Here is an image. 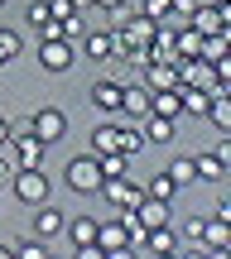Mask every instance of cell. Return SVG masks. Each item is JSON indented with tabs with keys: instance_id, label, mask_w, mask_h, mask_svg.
Here are the masks:
<instances>
[{
	"instance_id": "obj_1",
	"label": "cell",
	"mask_w": 231,
	"mask_h": 259,
	"mask_svg": "<svg viewBox=\"0 0 231 259\" xmlns=\"http://www.w3.org/2000/svg\"><path fill=\"white\" fill-rule=\"evenodd\" d=\"M63 183L73 187V192H96V187H102V163H96V154H77L73 163L63 168Z\"/></svg>"
},
{
	"instance_id": "obj_2",
	"label": "cell",
	"mask_w": 231,
	"mask_h": 259,
	"mask_svg": "<svg viewBox=\"0 0 231 259\" xmlns=\"http://www.w3.org/2000/svg\"><path fill=\"white\" fill-rule=\"evenodd\" d=\"M10 183H15V197H19L24 206L48 202V173H44V168H15Z\"/></svg>"
},
{
	"instance_id": "obj_3",
	"label": "cell",
	"mask_w": 231,
	"mask_h": 259,
	"mask_svg": "<svg viewBox=\"0 0 231 259\" xmlns=\"http://www.w3.org/2000/svg\"><path fill=\"white\" fill-rule=\"evenodd\" d=\"M44 139L39 135H10V163L15 168H44Z\"/></svg>"
},
{
	"instance_id": "obj_4",
	"label": "cell",
	"mask_w": 231,
	"mask_h": 259,
	"mask_svg": "<svg viewBox=\"0 0 231 259\" xmlns=\"http://www.w3.org/2000/svg\"><path fill=\"white\" fill-rule=\"evenodd\" d=\"M39 63H44L48 72H68V67L77 63V48L68 44V38H44V44H39Z\"/></svg>"
},
{
	"instance_id": "obj_5",
	"label": "cell",
	"mask_w": 231,
	"mask_h": 259,
	"mask_svg": "<svg viewBox=\"0 0 231 259\" xmlns=\"http://www.w3.org/2000/svg\"><path fill=\"white\" fill-rule=\"evenodd\" d=\"M34 135L44 139V144H58V139L68 135V115H63V111H53V106L34 111Z\"/></svg>"
},
{
	"instance_id": "obj_6",
	"label": "cell",
	"mask_w": 231,
	"mask_h": 259,
	"mask_svg": "<svg viewBox=\"0 0 231 259\" xmlns=\"http://www.w3.org/2000/svg\"><path fill=\"white\" fill-rule=\"evenodd\" d=\"M178 82L183 87H212L217 82V72H212V63H203V58H178Z\"/></svg>"
},
{
	"instance_id": "obj_7",
	"label": "cell",
	"mask_w": 231,
	"mask_h": 259,
	"mask_svg": "<svg viewBox=\"0 0 231 259\" xmlns=\"http://www.w3.org/2000/svg\"><path fill=\"white\" fill-rule=\"evenodd\" d=\"M140 72H145V92H174L178 87V67L174 63H154V58H149Z\"/></svg>"
},
{
	"instance_id": "obj_8",
	"label": "cell",
	"mask_w": 231,
	"mask_h": 259,
	"mask_svg": "<svg viewBox=\"0 0 231 259\" xmlns=\"http://www.w3.org/2000/svg\"><path fill=\"white\" fill-rule=\"evenodd\" d=\"M96 192H106V202H111V206H135L140 197H145V187L125 183V178H102V187H96Z\"/></svg>"
},
{
	"instance_id": "obj_9",
	"label": "cell",
	"mask_w": 231,
	"mask_h": 259,
	"mask_svg": "<svg viewBox=\"0 0 231 259\" xmlns=\"http://www.w3.org/2000/svg\"><path fill=\"white\" fill-rule=\"evenodd\" d=\"M197 245H203V250H231V221H222V216H203Z\"/></svg>"
},
{
	"instance_id": "obj_10",
	"label": "cell",
	"mask_w": 231,
	"mask_h": 259,
	"mask_svg": "<svg viewBox=\"0 0 231 259\" xmlns=\"http://www.w3.org/2000/svg\"><path fill=\"white\" fill-rule=\"evenodd\" d=\"M58 231H63V211L48 206V202H39L34 206V235H39V240H53Z\"/></svg>"
},
{
	"instance_id": "obj_11",
	"label": "cell",
	"mask_w": 231,
	"mask_h": 259,
	"mask_svg": "<svg viewBox=\"0 0 231 259\" xmlns=\"http://www.w3.org/2000/svg\"><path fill=\"white\" fill-rule=\"evenodd\" d=\"M135 216L145 231H154V226H169V202H154V197H140L135 202Z\"/></svg>"
},
{
	"instance_id": "obj_12",
	"label": "cell",
	"mask_w": 231,
	"mask_h": 259,
	"mask_svg": "<svg viewBox=\"0 0 231 259\" xmlns=\"http://www.w3.org/2000/svg\"><path fill=\"white\" fill-rule=\"evenodd\" d=\"M149 111H154V115H164V120H178V115H183L178 87H174V92H149Z\"/></svg>"
},
{
	"instance_id": "obj_13",
	"label": "cell",
	"mask_w": 231,
	"mask_h": 259,
	"mask_svg": "<svg viewBox=\"0 0 231 259\" xmlns=\"http://www.w3.org/2000/svg\"><path fill=\"white\" fill-rule=\"evenodd\" d=\"M140 135H145V144H169L178 130H174V120H164V115H154V111H149V115H145V130H140Z\"/></svg>"
},
{
	"instance_id": "obj_14",
	"label": "cell",
	"mask_w": 231,
	"mask_h": 259,
	"mask_svg": "<svg viewBox=\"0 0 231 259\" xmlns=\"http://www.w3.org/2000/svg\"><path fill=\"white\" fill-rule=\"evenodd\" d=\"M92 106H96V111H120V82L102 77V82L92 87Z\"/></svg>"
},
{
	"instance_id": "obj_15",
	"label": "cell",
	"mask_w": 231,
	"mask_h": 259,
	"mask_svg": "<svg viewBox=\"0 0 231 259\" xmlns=\"http://www.w3.org/2000/svg\"><path fill=\"white\" fill-rule=\"evenodd\" d=\"M120 111L145 120V115H149V92H145V87H120Z\"/></svg>"
},
{
	"instance_id": "obj_16",
	"label": "cell",
	"mask_w": 231,
	"mask_h": 259,
	"mask_svg": "<svg viewBox=\"0 0 231 259\" xmlns=\"http://www.w3.org/2000/svg\"><path fill=\"white\" fill-rule=\"evenodd\" d=\"M82 53L92 58V63H111V29H106V34H82Z\"/></svg>"
},
{
	"instance_id": "obj_17",
	"label": "cell",
	"mask_w": 231,
	"mask_h": 259,
	"mask_svg": "<svg viewBox=\"0 0 231 259\" xmlns=\"http://www.w3.org/2000/svg\"><path fill=\"white\" fill-rule=\"evenodd\" d=\"M203 115H207V120H212L217 130H222V135H231V96H212Z\"/></svg>"
},
{
	"instance_id": "obj_18",
	"label": "cell",
	"mask_w": 231,
	"mask_h": 259,
	"mask_svg": "<svg viewBox=\"0 0 231 259\" xmlns=\"http://www.w3.org/2000/svg\"><path fill=\"white\" fill-rule=\"evenodd\" d=\"M178 101H183V115H203L212 96H207L203 87H183V82H178Z\"/></svg>"
},
{
	"instance_id": "obj_19",
	"label": "cell",
	"mask_w": 231,
	"mask_h": 259,
	"mask_svg": "<svg viewBox=\"0 0 231 259\" xmlns=\"http://www.w3.org/2000/svg\"><path fill=\"white\" fill-rule=\"evenodd\" d=\"M63 231H68V240H73V245H92V240H96V221H92V216L63 221Z\"/></svg>"
},
{
	"instance_id": "obj_20",
	"label": "cell",
	"mask_w": 231,
	"mask_h": 259,
	"mask_svg": "<svg viewBox=\"0 0 231 259\" xmlns=\"http://www.w3.org/2000/svg\"><path fill=\"white\" fill-rule=\"evenodd\" d=\"M145 250H149V254H174L178 240H174V231H169V226H154V231L145 235Z\"/></svg>"
},
{
	"instance_id": "obj_21",
	"label": "cell",
	"mask_w": 231,
	"mask_h": 259,
	"mask_svg": "<svg viewBox=\"0 0 231 259\" xmlns=\"http://www.w3.org/2000/svg\"><path fill=\"white\" fill-rule=\"evenodd\" d=\"M193 173L203 178V183H222V178H226V168L217 163L212 154H193Z\"/></svg>"
},
{
	"instance_id": "obj_22",
	"label": "cell",
	"mask_w": 231,
	"mask_h": 259,
	"mask_svg": "<svg viewBox=\"0 0 231 259\" xmlns=\"http://www.w3.org/2000/svg\"><path fill=\"white\" fill-rule=\"evenodd\" d=\"M197 48H203V34L197 29H178L174 34V58H197Z\"/></svg>"
},
{
	"instance_id": "obj_23",
	"label": "cell",
	"mask_w": 231,
	"mask_h": 259,
	"mask_svg": "<svg viewBox=\"0 0 231 259\" xmlns=\"http://www.w3.org/2000/svg\"><path fill=\"white\" fill-rule=\"evenodd\" d=\"M226 48H231V38H226V34H207V38H203V48H197V58H203V63H222Z\"/></svg>"
},
{
	"instance_id": "obj_24",
	"label": "cell",
	"mask_w": 231,
	"mask_h": 259,
	"mask_svg": "<svg viewBox=\"0 0 231 259\" xmlns=\"http://www.w3.org/2000/svg\"><path fill=\"white\" fill-rule=\"evenodd\" d=\"M116 149L125 158H135L140 149H145V135H140V130H125V125H116Z\"/></svg>"
},
{
	"instance_id": "obj_25",
	"label": "cell",
	"mask_w": 231,
	"mask_h": 259,
	"mask_svg": "<svg viewBox=\"0 0 231 259\" xmlns=\"http://www.w3.org/2000/svg\"><path fill=\"white\" fill-rule=\"evenodd\" d=\"M174 192H178V187H174V178H169V173H154V178H149V187H145V197H154V202H174Z\"/></svg>"
},
{
	"instance_id": "obj_26",
	"label": "cell",
	"mask_w": 231,
	"mask_h": 259,
	"mask_svg": "<svg viewBox=\"0 0 231 259\" xmlns=\"http://www.w3.org/2000/svg\"><path fill=\"white\" fill-rule=\"evenodd\" d=\"M92 154H120L116 149V125H96L92 130Z\"/></svg>"
},
{
	"instance_id": "obj_27",
	"label": "cell",
	"mask_w": 231,
	"mask_h": 259,
	"mask_svg": "<svg viewBox=\"0 0 231 259\" xmlns=\"http://www.w3.org/2000/svg\"><path fill=\"white\" fill-rule=\"evenodd\" d=\"M10 250H15V259H48V240L34 235V240H15Z\"/></svg>"
},
{
	"instance_id": "obj_28",
	"label": "cell",
	"mask_w": 231,
	"mask_h": 259,
	"mask_svg": "<svg viewBox=\"0 0 231 259\" xmlns=\"http://www.w3.org/2000/svg\"><path fill=\"white\" fill-rule=\"evenodd\" d=\"M96 163H102V178H125L130 158L125 154H96Z\"/></svg>"
},
{
	"instance_id": "obj_29",
	"label": "cell",
	"mask_w": 231,
	"mask_h": 259,
	"mask_svg": "<svg viewBox=\"0 0 231 259\" xmlns=\"http://www.w3.org/2000/svg\"><path fill=\"white\" fill-rule=\"evenodd\" d=\"M164 173L174 178V187H188V183H193V178H197V173H193V158H174V163H169Z\"/></svg>"
},
{
	"instance_id": "obj_30",
	"label": "cell",
	"mask_w": 231,
	"mask_h": 259,
	"mask_svg": "<svg viewBox=\"0 0 231 259\" xmlns=\"http://www.w3.org/2000/svg\"><path fill=\"white\" fill-rule=\"evenodd\" d=\"M58 29H63V38H68V44H82V34H87V24H82V15H68V19H58Z\"/></svg>"
},
{
	"instance_id": "obj_31",
	"label": "cell",
	"mask_w": 231,
	"mask_h": 259,
	"mask_svg": "<svg viewBox=\"0 0 231 259\" xmlns=\"http://www.w3.org/2000/svg\"><path fill=\"white\" fill-rule=\"evenodd\" d=\"M15 53H19V34H15V29H0V67H5Z\"/></svg>"
},
{
	"instance_id": "obj_32",
	"label": "cell",
	"mask_w": 231,
	"mask_h": 259,
	"mask_svg": "<svg viewBox=\"0 0 231 259\" xmlns=\"http://www.w3.org/2000/svg\"><path fill=\"white\" fill-rule=\"evenodd\" d=\"M140 15H149V19L159 24L164 15H174V0H145V10H140Z\"/></svg>"
},
{
	"instance_id": "obj_33",
	"label": "cell",
	"mask_w": 231,
	"mask_h": 259,
	"mask_svg": "<svg viewBox=\"0 0 231 259\" xmlns=\"http://www.w3.org/2000/svg\"><path fill=\"white\" fill-rule=\"evenodd\" d=\"M48 5V15L53 19H68V15H82V10H73V0H44Z\"/></svg>"
},
{
	"instance_id": "obj_34",
	"label": "cell",
	"mask_w": 231,
	"mask_h": 259,
	"mask_svg": "<svg viewBox=\"0 0 231 259\" xmlns=\"http://www.w3.org/2000/svg\"><path fill=\"white\" fill-rule=\"evenodd\" d=\"M39 44H44V38H63V29H58V19H39Z\"/></svg>"
},
{
	"instance_id": "obj_35",
	"label": "cell",
	"mask_w": 231,
	"mask_h": 259,
	"mask_svg": "<svg viewBox=\"0 0 231 259\" xmlns=\"http://www.w3.org/2000/svg\"><path fill=\"white\" fill-rule=\"evenodd\" d=\"M73 259H106V250H102V245H77Z\"/></svg>"
},
{
	"instance_id": "obj_36",
	"label": "cell",
	"mask_w": 231,
	"mask_h": 259,
	"mask_svg": "<svg viewBox=\"0 0 231 259\" xmlns=\"http://www.w3.org/2000/svg\"><path fill=\"white\" fill-rule=\"evenodd\" d=\"M212 158H217V163H222V168H231V139H226V135H222V144L212 149Z\"/></svg>"
},
{
	"instance_id": "obj_37",
	"label": "cell",
	"mask_w": 231,
	"mask_h": 259,
	"mask_svg": "<svg viewBox=\"0 0 231 259\" xmlns=\"http://www.w3.org/2000/svg\"><path fill=\"white\" fill-rule=\"evenodd\" d=\"M183 235L197 245V235H203V216H188V226H183Z\"/></svg>"
},
{
	"instance_id": "obj_38",
	"label": "cell",
	"mask_w": 231,
	"mask_h": 259,
	"mask_svg": "<svg viewBox=\"0 0 231 259\" xmlns=\"http://www.w3.org/2000/svg\"><path fill=\"white\" fill-rule=\"evenodd\" d=\"M5 144H10V120L0 115V149H5Z\"/></svg>"
},
{
	"instance_id": "obj_39",
	"label": "cell",
	"mask_w": 231,
	"mask_h": 259,
	"mask_svg": "<svg viewBox=\"0 0 231 259\" xmlns=\"http://www.w3.org/2000/svg\"><path fill=\"white\" fill-rule=\"evenodd\" d=\"M116 5H125V0H92V10H116Z\"/></svg>"
},
{
	"instance_id": "obj_40",
	"label": "cell",
	"mask_w": 231,
	"mask_h": 259,
	"mask_svg": "<svg viewBox=\"0 0 231 259\" xmlns=\"http://www.w3.org/2000/svg\"><path fill=\"white\" fill-rule=\"evenodd\" d=\"M207 259H231V254L226 250H207Z\"/></svg>"
},
{
	"instance_id": "obj_41",
	"label": "cell",
	"mask_w": 231,
	"mask_h": 259,
	"mask_svg": "<svg viewBox=\"0 0 231 259\" xmlns=\"http://www.w3.org/2000/svg\"><path fill=\"white\" fill-rule=\"evenodd\" d=\"M73 10H92V0H73Z\"/></svg>"
},
{
	"instance_id": "obj_42",
	"label": "cell",
	"mask_w": 231,
	"mask_h": 259,
	"mask_svg": "<svg viewBox=\"0 0 231 259\" xmlns=\"http://www.w3.org/2000/svg\"><path fill=\"white\" fill-rule=\"evenodd\" d=\"M0 259H15V250H10V245H0Z\"/></svg>"
},
{
	"instance_id": "obj_43",
	"label": "cell",
	"mask_w": 231,
	"mask_h": 259,
	"mask_svg": "<svg viewBox=\"0 0 231 259\" xmlns=\"http://www.w3.org/2000/svg\"><path fill=\"white\" fill-rule=\"evenodd\" d=\"M207 5H231V0H207Z\"/></svg>"
},
{
	"instance_id": "obj_44",
	"label": "cell",
	"mask_w": 231,
	"mask_h": 259,
	"mask_svg": "<svg viewBox=\"0 0 231 259\" xmlns=\"http://www.w3.org/2000/svg\"><path fill=\"white\" fill-rule=\"evenodd\" d=\"M154 259H174V254H154Z\"/></svg>"
},
{
	"instance_id": "obj_45",
	"label": "cell",
	"mask_w": 231,
	"mask_h": 259,
	"mask_svg": "<svg viewBox=\"0 0 231 259\" xmlns=\"http://www.w3.org/2000/svg\"><path fill=\"white\" fill-rule=\"evenodd\" d=\"M0 10H5V0H0Z\"/></svg>"
},
{
	"instance_id": "obj_46",
	"label": "cell",
	"mask_w": 231,
	"mask_h": 259,
	"mask_svg": "<svg viewBox=\"0 0 231 259\" xmlns=\"http://www.w3.org/2000/svg\"><path fill=\"white\" fill-rule=\"evenodd\" d=\"M48 259H53V254H48Z\"/></svg>"
}]
</instances>
